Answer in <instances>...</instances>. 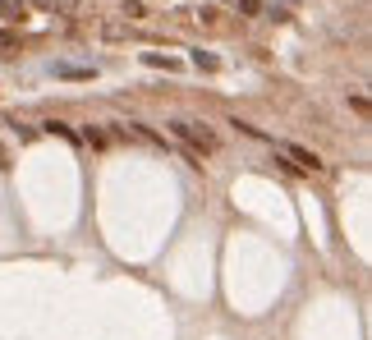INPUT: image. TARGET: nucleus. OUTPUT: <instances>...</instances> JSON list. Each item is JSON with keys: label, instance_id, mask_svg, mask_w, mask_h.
<instances>
[{"label": "nucleus", "instance_id": "1", "mask_svg": "<svg viewBox=\"0 0 372 340\" xmlns=\"http://www.w3.org/2000/svg\"><path fill=\"white\" fill-rule=\"evenodd\" d=\"M170 129L180 133V138L189 143V148H198V152H217V133H212L207 124H193V120H175Z\"/></svg>", "mask_w": 372, "mask_h": 340}, {"label": "nucleus", "instance_id": "2", "mask_svg": "<svg viewBox=\"0 0 372 340\" xmlns=\"http://www.w3.org/2000/svg\"><path fill=\"white\" fill-rule=\"evenodd\" d=\"M285 152H290V157H295V161H299V166H303V170H322V157H317V152H308V148H295V143H290V148H285Z\"/></svg>", "mask_w": 372, "mask_h": 340}, {"label": "nucleus", "instance_id": "3", "mask_svg": "<svg viewBox=\"0 0 372 340\" xmlns=\"http://www.w3.org/2000/svg\"><path fill=\"white\" fill-rule=\"evenodd\" d=\"M0 18L18 23V18H23V0H0Z\"/></svg>", "mask_w": 372, "mask_h": 340}, {"label": "nucleus", "instance_id": "4", "mask_svg": "<svg viewBox=\"0 0 372 340\" xmlns=\"http://www.w3.org/2000/svg\"><path fill=\"white\" fill-rule=\"evenodd\" d=\"M60 79H92V70H78V65H55Z\"/></svg>", "mask_w": 372, "mask_h": 340}, {"label": "nucleus", "instance_id": "5", "mask_svg": "<svg viewBox=\"0 0 372 340\" xmlns=\"http://www.w3.org/2000/svg\"><path fill=\"white\" fill-rule=\"evenodd\" d=\"M33 5H42V9H65V14H70V9H78V0H33Z\"/></svg>", "mask_w": 372, "mask_h": 340}, {"label": "nucleus", "instance_id": "6", "mask_svg": "<svg viewBox=\"0 0 372 340\" xmlns=\"http://www.w3.org/2000/svg\"><path fill=\"white\" fill-rule=\"evenodd\" d=\"M193 65H198V70H217V55H207V51H193Z\"/></svg>", "mask_w": 372, "mask_h": 340}, {"label": "nucleus", "instance_id": "7", "mask_svg": "<svg viewBox=\"0 0 372 340\" xmlns=\"http://www.w3.org/2000/svg\"><path fill=\"white\" fill-rule=\"evenodd\" d=\"M18 51V37L14 33H0V55H14Z\"/></svg>", "mask_w": 372, "mask_h": 340}, {"label": "nucleus", "instance_id": "8", "mask_svg": "<svg viewBox=\"0 0 372 340\" xmlns=\"http://www.w3.org/2000/svg\"><path fill=\"white\" fill-rule=\"evenodd\" d=\"M46 133H60V138L74 143V129H70V124H60V120H46Z\"/></svg>", "mask_w": 372, "mask_h": 340}, {"label": "nucleus", "instance_id": "9", "mask_svg": "<svg viewBox=\"0 0 372 340\" xmlns=\"http://www.w3.org/2000/svg\"><path fill=\"white\" fill-rule=\"evenodd\" d=\"M124 14H129V18H143L148 9H143V0H124Z\"/></svg>", "mask_w": 372, "mask_h": 340}, {"label": "nucleus", "instance_id": "10", "mask_svg": "<svg viewBox=\"0 0 372 340\" xmlns=\"http://www.w3.org/2000/svg\"><path fill=\"white\" fill-rule=\"evenodd\" d=\"M239 14H262V5L258 0H239Z\"/></svg>", "mask_w": 372, "mask_h": 340}]
</instances>
